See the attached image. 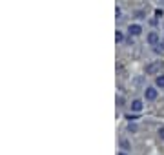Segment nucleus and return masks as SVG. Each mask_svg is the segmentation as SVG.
Here are the masks:
<instances>
[{
	"label": "nucleus",
	"mask_w": 164,
	"mask_h": 155,
	"mask_svg": "<svg viewBox=\"0 0 164 155\" xmlns=\"http://www.w3.org/2000/svg\"><path fill=\"white\" fill-rule=\"evenodd\" d=\"M155 16H157V18H162L164 11H162V9H155Z\"/></svg>",
	"instance_id": "obj_9"
},
{
	"label": "nucleus",
	"mask_w": 164,
	"mask_h": 155,
	"mask_svg": "<svg viewBox=\"0 0 164 155\" xmlns=\"http://www.w3.org/2000/svg\"><path fill=\"white\" fill-rule=\"evenodd\" d=\"M157 46H159V48H155V51H157V53H161V51H164V42H161V44H157Z\"/></svg>",
	"instance_id": "obj_10"
},
{
	"label": "nucleus",
	"mask_w": 164,
	"mask_h": 155,
	"mask_svg": "<svg viewBox=\"0 0 164 155\" xmlns=\"http://www.w3.org/2000/svg\"><path fill=\"white\" fill-rule=\"evenodd\" d=\"M120 146H122V148H124V150H130V148H131V146H130V143H128V141H120Z\"/></svg>",
	"instance_id": "obj_8"
},
{
	"label": "nucleus",
	"mask_w": 164,
	"mask_h": 155,
	"mask_svg": "<svg viewBox=\"0 0 164 155\" xmlns=\"http://www.w3.org/2000/svg\"><path fill=\"white\" fill-rule=\"evenodd\" d=\"M128 130H130V132H137V126H135V124H131V122H130V124H128Z\"/></svg>",
	"instance_id": "obj_11"
},
{
	"label": "nucleus",
	"mask_w": 164,
	"mask_h": 155,
	"mask_svg": "<svg viewBox=\"0 0 164 155\" xmlns=\"http://www.w3.org/2000/svg\"><path fill=\"white\" fill-rule=\"evenodd\" d=\"M155 86H157V88H164V75H159V77L155 79Z\"/></svg>",
	"instance_id": "obj_6"
},
{
	"label": "nucleus",
	"mask_w": 164,
	"mask_h": 155,
	"mask_svg": "<svg viewBox=\"0 0 164 155\" xmlns=\"http://www.w3.org/2000/svg\"><path fill=\"white\" fill-rule=\"evenodd\" d=\"M148 42H150L152 46H157V44H159V35H157L155 31L150 33V35H148Z\"/></svg>",
	"instance_id": "obj_5"
},
{
	"label": "nucleus",
	"mask_w": 164,
	"mask_h": 155,
	"mask_svg": "<svg viewBox=\"0 0 164 155\" xmlns=\"http://www.w3.org/2000/svg\"><path fill=\"white\" fill-rule=\"evenodd\" d=\"M159 137L164 141V128H161V130H159Z\"/></svg>",
	"instance_id": "obj_14"
},
{
	"label": "nucleus",
	"mask_w": 164,
	"mask_h": 155,
	"mask_svg": "<svg viewBox=\"0 0 164 155\" xmlns=\"http://www.w3.org/2000/svg\"><path fill=\"white\" fill-rule=\"evenodd\" d=\"M122 102H124V99H122V97H117V104L122 106Z\"/></svg>",
	"instance_id": "obj_12"
},
{
	"label": "nucleus",
	"mask_w": 164,
	"mask_h": 155,
	"mask_svg": "<svg viewBox=\"0 0 164 155\" xmlns=\"http://www.w3.org/2000/svg\"><path fill=\"white\" fill-rule=\"evenodd\" d=\"M161 68H162V62H161V60L152 62V64H148V66H146V73H148V75H155V73H159V71H161Z\"/></svg>",
	"instance_id": "obj_1"
},
{
	"label": "nucleus",
	"mask_w": 164,
	"mask_h": 155,
	"mask_svg": "<svg viewBox=\"0 0 164 155\" xmlns=\"http://www.w3.org/2000/svg\"><path fill=\"white\" fill-rule=\"evenodd\" d=\"M144 97H146V100H155L157 99V90L155 88H146L144 90Z\"/></svg>",
	"instance_id": "obj_2"
},
{
	"label": "nucleus",
	"mask_w": 164,
	"mask_h": 155,
	"mask_svg": "<svg viewBox=\"0 0 164 155\" xmlns=\"http://www.w3.org/2000/svg\"><path fill=\"white\" fill-rule=\"evenodd\" d=\"M122 40H124V35H122V31H117V33H115V42L119 44V42H122Z\"/></svg>",
	"instance_id": "obj_7"
},
{
	"label": "nucleus",
	"mask_w": 164,
	"mask_h": 155,
	"mask_svg": "<svg viewBox=\"0 0 164 155\" xmlns=\"http://www.w3.org/2000/svg\"><path fill=\"white\" fill-rule=\"evenodd\" d=\"M119 155H126V153H119Z\"/></svg>",
	"instance_id": "obj_15"
},
{
	"label": "nucleus",
	"mask_w": 164,
	"mask_h": 155,
	"mask_svg": "<svg viewBox=\"0 0 164 155\" xmlns=\"http://www.w3.org/2000/svg\"><path fill=\"white\" fill-rule=\"evenodd\" d=\"M128 31H130V35H133V37H139V35L142 33V27H141L139 24H131Z\"/></svg>",
	"instance_id": "obj_3"
},
{
	"label": "nucleus",
	"mask_w": 164,
	"mask_h": 155,
	"mask_svg": "<svg viewBox=\"0 0 164 155\" xmlns=\"http://www.w3.org/2000/svg\"><path fill=\"white\" fill-rule=\"evenodd\" d=\"M126 119H128V121H130V122H133V121H135V119H137V117H135V115H128V117H126Z\"/></svg>",
	"instance_id": "obj_13"
},
{
	"label": "nucleus",
	"mask_w": 164,
	"mask_h": 155,
	"mask_svg": "<svg viewBox=\"0 0 164 155\" xmlns=\"http://www.w3.org/2000/svg\"><path fill=\"white\" fill-rule=\"evenodd\" d=\"M142 108H144V104H142L141 99H135V100L131 102V110H133V111H141Z\"/></svg>",
	"instance_id": "obj_4"
}]
</instances>
